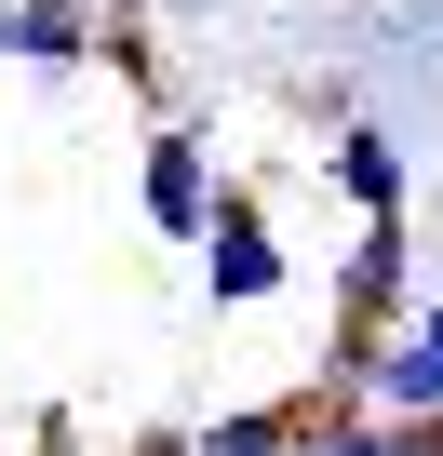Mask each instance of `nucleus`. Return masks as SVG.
Segmentation results:
<instances>
[{
    "label": "nucleus",
    "mask_w": 443,
    "mask_h": 456,
    "mask_svg": "<svg viewBox=\"0 0 443 456\" xmlns=\"http://www.w3.org/2000/svg\"><path fill=\"white\" fill-rule=\"evenodd\" d=\"M215 201H229V161H215V134H201V121H148V148H135V215L161 228V242H188V256H201Z\"/></svg>",
    "instance_id": "1"
},
{
    "label": "nucleus",
    "mask_w": 443,
    "mask_h": 456,
    "mask_svg": "<svg viewBox=\"0 0 443 456\" xmlns=\"http://www.w3.org/2000/svg\"><path fill=\"white\" fill-rule=\"evenodd\" d=\"M336 322H363V336H403L416 309H430V269H416V215H376V228H349V256H336V296H323Z\"/></svg>",
    "instance_id": "2"
},
{
    "label": "nucleus",
    "mask_w": 443,
    "mask_h": 456,
    "mask_svg": "<svg viewBox=\"0 0 443 456\" xmlns=\"http://www.w3.org/2000/svg\"><path fill=\"white\" fill-rule=\"evenodd\" d=\"M283 282H296L283 228H269V201L229 175V201H215V228H201V296H215V309H269Z\"/></svg>",
    "instance_id": "3"
},
{
    "label": "nucleus",
    "mask_w": 443,
    "mask_h": 456,
    "mask_svg": "<svg viewBox=\"0 0 443 456\" xmlns=\"http://www.w3.org/2000/svg\"><path fill=\"white\" fill-rule=\"evenodd\" d=\"M108 54V14L94 0H0V68H28V81H81Z\"/></svg>",
    "instance_id": "4"
},
{
    "label": "nucleus",
    "mask_w": 443,
    "mask_h": 456,
    "mask_svg": "<svg viewBox=\"0 0 443 456\" xmlns=\"http://www.w3.org/2000/svg\"><path fill=\"white\" fill-rule=\"evenodd\" d=\"M323 188H336L363 228H376V215H416V161H403V134H390V121H349V134L323 148Z\"/></svg>",
    "instance_id": "5"
},
{
    "label": "nucleus",
    "mask_w": 443,
    "mask_h": 456,
    "mask_svg": "<svg viewBox=\"0 0 443 456\" xmlns=\"http://www.w3.org/2000/svg\"><path fill=\"white\" fill-rule=\"evenodd\" d=\"M376 416H443V296L390 336V362H376Z\"/></svg>",
    "instance_id": "6"
},
{
    "label": "nucleus",
    "mask_w": 443,
    "mask_h": 456,
    "mask_svg": "<svg viewBox=\"0 0 443 456\" xmlns=\"http://www.w3.org/2000/svg\"><path fill=\"white\" fill-rule=\"evenodd\" d=\"M296 443H309L296 389H283V403H229V416H201V429H188V456H296Z\"/></svg>",
    "instance_id": "7"
},
{
    "label": "nucleus",
    "mask_w": 443,
    "mask_h": 456,
    "mask_svg": "<svg viewBox=\"0 0 443 456\" xmlns=\"http://www.w3.org/2000/svg\"><path fill=\"white\" fill-rule=\"evenodd\" d=\"M296 456H403V429H390V416H309Z\"/></svg>",
    "instance_id": "8"
}]
</instances>
